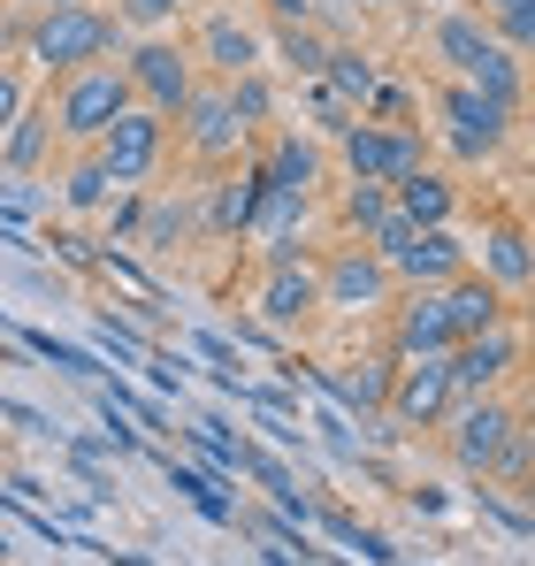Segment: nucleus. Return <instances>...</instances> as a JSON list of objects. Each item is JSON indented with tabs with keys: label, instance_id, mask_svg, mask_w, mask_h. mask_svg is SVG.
<instances>
[{
	"label": "nucleus",
	"instance_id": "f257e3e1",
	"mask_svg": "<svg viewBox=\"0 0 535 566\" xmlns=\"http://www.w3.org/2000/svg\"><path fill=\"white\" fill-rule=\"evenodd\" d=\"M123 46V23L107 15V8H46L39 23H31V62L46 70V77H70V70H85V62H107Z\"/></svg>",
	"mask_w": 535,
	"mask_h": 566
},
{
	"label": "nucleus",
	"instance_id": "f03ea898",
	"mask_svg": "<svg viewBox=\"0 0 535 566\" xmlns=\"http://www.w3.org/2000/svg\"><path fill=\"white\" fill-rule=\"evenodd\" d=\"M54 138H70V146H92L123 107H130V77L115 70V62H85V70H70L62 85H54Z\"/></svg>",
	"mask_w": 535,
	"mask_h": 566
},
{
	"label": "nucleus",
	"instance_id": "7ed1b4c3",
	"mask_svg": "<svg viewBox=\"0 0 535 566\" xmlns=\"http://www.w3.org/2000/svg\"><path fill=\"white\" fill-rule=\"evenodd\" d=\"M451 398V353H413L390 368V398H382V421L390 429H444Z\"/></svg>",
	"mask_w": 535,
	"mask_h": 566
},
{
	"label": "nucleus",
	"instance_id": "20e7f679",
	"mask_svg": "<svg viewBox=\"0 0 535 566\" xmlns=\"http://www.w3.org/2000/svg\"><path fill=\"white\" fill-rule=\"evenodd\" d=\"M161 146H169V115H154V107H138V99L92 138V154H99V169H107L115 185H146V177L161 169Z\"/></svg>",
	"mask_w": 535,
	"mask_h": 566
},
{
	"label": "nucleus",
	"instance_id": "39448f33",
	"mask_svg": "<svg viewBox=\"0 0 535 566\" xmlns=\"http://www.w3.org/2000/svg\"><path fill=\"white\" fill-rule=\"evenodd\" d=\"M314 276H322V306H329V314H375V306L398 298V276H390L359 238H353V245H337Z\"/></svg>",
	"mask_w": 535,
	"mask_h": 566
},
{
	"label": "nucleus",
	"instance_id": "423d86ee",
	"mask_svg": "<svg viewBox=\"0 0 535 566\" xmlns=\"http://www.w3.org/2000/svg\"><path fill=\"white\" fill-rule=\"evenodd\" d=\"M437 115H444V138H451L459 161H490L513 138V107H497V99L474 93V85H444L437 93Z\"/></svg>",
	"mask_w": 535,
	"mask_h": 566
},
{
	"label": "nucleus",
	"instance_id": "0eeeda50",
	"mask_svg": "<svg viewBox=\"0 0 535 566\" xmlns=\"http://www.w3.org/2000/svg\"><path fill=\"white\" fill-rule=\"evenodd\" d=\"M444 421H451V437H444V444H451V468L482 482V474H490V460H497V444L513 437V421H521V413L490 390V398H459Z\"/></svg>",
	"mask_w": 535,
	"mask_h": 566
},
{
	"label": "nucleus",
	"instance_id": "6e6552de",
	"mask_svg": "<svg viewBox=\"0 0 535 566\" xmlns=\"http://www.w3.org/2000/svg\"><path fill=\"white\" fill-rule=\"evenodd\" d=\"M177 115H183V146H191L207 169L238 161V154H245V138H253V130L238 123V107H230V93H222V85H191V99H183Z\"/></svg>",
	"mask_w": 535,
	"mask_h": 566
},
{
	"label": "nucleus",
	"instance_id": "1a4fd4ad",
	"mask_svg": "<svg viewBox=\"0 0 535 566\" xmlns=\"http://www.w3.org/2000/svg\"><path fill=\"white\" fill-rule=\"evenodd\" d=\"M123 77H130V99L138 107H154V115H177L183 99H191V54H183L177 39H146L130 62H123Z\"/></svg>",
	"mask_w": 535,
	"mask_h": 566
},
{
	"label": "nucleus",
	"instance_id": "9d476101",
	"mask_svg": "<svg viewBox=\"0 0 535 566\" xmlns=\"http://www.w3.org/2000/svg\"><path fill=\"white\" fill-rule=\"evenodd\" d=\"M513 368H521V329L513 322H497L482 337H459L451 345V398H490Z\"/></svg>",
	"mask_w": 535,
	"mask_h": 566
},
{
	"label": "nucleus",
	"instance_id": "9b49d317",
	"mask_svg": "<svg viewBox=\"0 0 535 566\" xmlns=\"http://www.w3.org/2000/svg\"><path fill=\"white\" fill-rule=\"evenodd\" d=\"M406 169H421V138H413V130H398V123H353V130H345V177L390 185V177H406Z\"/></svg>",
	"mask_w": 535,
	"mask_h": 566
},
{
	"label": "nucleus",
	"instance_id": "f8f14e48",
	"mask_svg": "<svg viewBox=\"0 0 535 566\" xmlns=\"http://www.w3.org/2000/svg\"><path fill=\"white\" fill-rule=\"evenodd\" d=\"M390 353L398 360H413V353H451L459 337H451V314H444V291H429V283H413L406 298H390Z\"/></svg>",
	"mask_w": 535,
	"mask_h": 566
},
{
	"label": "nucleus",
	"instance_id": "ddd939ff",
	"mask_svg": "<svg viewBox=\"0 0 535 566\" xmlns=\"http://www.w3.org/2000/svg\"><path fill=\"white\" fill-rule=\"evenodd\" d=\"M314 314H322V276H314L306 261H275L268 283H261V322L283 329V337H298Z\"/></svg>",
	"mask_w": 535,
	"mask_h": 566
},
{
	"label": "nucleus",
	"instance_id": "4468645a",
	"mask_svg": "<svg viewBox=\"0 0 535 566\" xmlns=\"http://www.w3.org/2000/svg\"><path fill=\"white\" fill-rule=\"evenodd\" d=\"M382 269H390L398 283H429V291H437V283H451L459 269H474V261H466V245L451 238V222H437V230H413Z\"/></svg>",
	"mask_w": 535,
	"mask_h": 566
},
{
	"label": "nucleus",
	"instance_id": "2eb2a0df",
	"mask_svg": "<svg viewBox=\"0 0 535 566\" xmlns=\"http://www.w3.org/2000/svg\"><path fill=\"white\" fill-rule=\"evenodd\" d=\"M437 291H444L451 337H482V329H497V322H505V291L482 276V269H459V276L437 283Z\"/></svg>",
	"mask_w": 535,
	"mask_h": 566
},
{
	"label": "nucleus",
	"instance_id": "dca6fc26",
	"mask_svg": "<svg viewBox=\"0 0 535 566\" xmlns=\"http://www.w3.org/2000/svg\"><path fill=\"white\" fill-rule=\"evenodd\" d=\"M390 207L413 222V230H437L459 214V191L437 177V169H406V177H390Z\"/></svg>",
	"mask_w": 535,
	"mask_h": 566
},
{
	"label": "nucleus",
	"instance_id": "f3484780",
	"mask_svg": "<svg viewBox=\"0 0 535 566\" xmlns=\"http://www.w3.org/2000/svg\"><path fill=\"white\" fill-rule=\"evenodd\" d=\"M199 62H207L214 77L261 70V31H253V23H238V15H207V31H199Z\"/></svg>",
	"mask_w": 535,
	"mask_h": 566
},
{
	"label": "nucleus",
	"instance_id": "a211bd4d",
	"mask_svg": "<svg viewBox=\"0 0 535 566\" xmlns=\"http://www.w3.org/2000/svg\"><path fill=\"white\" fill-rule=\"evenodd\" d=\"M322 390L337 398V406H353V413H382V398H390V368L382 360H337V368H322Z\"/></svg>",
	"mask_w": 535,
	"mask_h": 566
},
{
	"label": "nucleus",
	"instance_id": "6ab92c4d",
	"mask_svg": "<svg viewBox=\"0 0 535 566\" xmlns=\"http://www.w3.org/2000/svg\"><path fill=\"white\" fill-rule=\"evenodd\" d=\"M46 146H54V107H31V99H23V115H15L8 138H0V169H8V177H31V169L46 161Z\"/></svg>",
	"mask_w": 535,
	"mask_h": 566
},
{
	"label": "nucleus",
	"instance_id": "aec40b11",
	"mask_svg": "<svg viewBox=\"0 0 535 566\" xmlns=\"http://www.w3.org/2000/svg\"><path fill=\"white\" fill-rule=\"evenodd\" d=\"M429 39H437V54H444L459 77H466V70H474V62L497 46V39H490V23H482L474 8H451V15H437V31H429Z\"/></svg>",
	"mask_w": 535,
	"mask_h": 566
},
{
	"label": "nucleus",
	"instance_id": "412c9836",
	"mask_svg": "<svg viewBox=\"0 0 535 566\" xmlns=\"http://www.w3.org/2000/svg\"><path fill=\"white\" fill-rule=\"evenodd\" d=\"M261 177H268V191H298V199H314V185H322V146H306V138H275Z\"/></svg>",
	"mask_w": 535,
	"mask_h": 566
},
{
	"label": "nucleus",
	"instance_id": "4be33fe9",
	"mask_svg": "<svg viewBox=\"0 0 535 566\" xmlns=\"http://www.w3.org/2000/svg\"><path fill=\"white\" fill-rule=\"evenodd\" d=\"M261 169L253 177H230V185H214V199H207V230L214 238H238V230H253V207H261Z\"/></svg>",
	"mask_w": 535,
	"mask_h": 566
},
{
	"label": "nucleus",
	"instance_id": "5701e85b",
	"mask_svg": "<svg viewBox=\"0 0 535 566\" xmlns=\"http://www.w3.org/2000/svg\"><path fill=\"white\" fill-rule=\"evenodd\" d=\"M474 15L490 23L497 46H513V54H528V46H535V0H474Z\"/></svg>",
	"mask_w": 535,
	"mask_h": 566
},
{
	"label": "nucleus",
	"instance_id": "b1692460",
	"mask_svg": "<svg viewBox=\"0 0 535 566\" xmlns=\"http://www.w3.org/2000/svg\"><path fill=\"white\" fill-rule=\"evenodd\" d=\"M482 276L497 283V291H521V283H528V238H521V230H490V245H482Z\"/></svg>",
	"mask_w": 535,
	"mask_h": 566
},
{
	"label": "nucleus",
	"instance_id": "393cba45",
	"mask_svg": "<svg viewBox=\"0 0 535 566\" xmlns=\"http://www.w3.org/2000/svg\"><path fill=\"white\" fill-rule=\"evenodd\" d=\"M322 85L337 99H359L367 107V93H375V62L359 54V46H329V62H322Z\"/></svg>",
	"mask_w": 535,
	"mask_h": 566
},
{
	"label": "nucleus",
	"instance_id": "a878e982",
	"mask_svg": "<svg viewBox=\"0 0 535 566\" xmlns=\"http://www.w3.org/2000/svg\"><path fill=\"white\" fill-rule=\"evenodd\" d=\"M169 490H183V497H191V505H199L207 521H222V528H238V505L222 497V482H214V474H199V468H177V460H169Z\"/></svg>",
	"mask_w": 535,
	"mask_h": 566
},
{
	"label": "nucleus",
	"instance_id": "bb28decb",
	"mask_svg": "<svg viewBox=\"0 0 535 566\" xmlns=\"http://www.w3.org/2000/svg\"><path fill=\"white\" fill-rule=\"evenodd\" d=\"M275 54H283L298 77H322V62H329V39H322L314 23H283V31H275Z\"/></svg>",
	"mask_w": 535,
	"mask_h": 566
},
{
	"label": "nucleus",
	"instance_id": "cd10ccee",
	"mask_svg": "<svg viewBox=\"0 0 535 566\" xmlns=\"http://www.w3.org/2000/svg\"><path fill=\"white\" fill-rule=\"evenodd\" d=\"M490 474H497V482H513V490H528V474H535V437H528V421H513V437L497 444ZM490 474H482V482H490Z\"/></svg>",
	"mask_w": 535,
	"mask_h": 566
},
{
	"label": "nucleus",
	"instance_id": "c85d7f7f",
	"mask_svg": "<svg viewBox=\"0 0 535 566\" xmlns=\"http://www.w3.org/2000/svg\"><path fill=\"white\" fill-rule=\"evenodd\" d=\"M222 93H230V107H238V123H245V130L275 115V93H268L261 70H238V77H222Z\"/></svg>",
	"mask_w": 535,
	"mask_h": 566
},
{
	"label": "nucleus",
	"instance_id": "c756f323",
	"mask_svg": "<svg viewBox=\"0 0 535 566\" xmlns=\"http://www.w3.org/2000/svg\"><path fill=\"white\" fill-rule=\"evenodd\" d=\"M107 191H115V177L99 169V154H85V161H77V169L62 177V199H70L77 214H92V207H107Z\"/></svg>",
	"mask_w": 535,
	"mask_h": 566
},
{
	"label": "nucleus",
	"instance_id": "7c9ffc66",
	"mask_svg": "<svg viewBox=\"0 0 535 566\" xmlns=\"http://www.w3.org/2000/svg\"><path fill=\"white\" fill-rule=\"evenodd\" d=\"M390 214V185H367V177H345V230H367V222H382Z\"/></svg>",
	"mask_w": 535,
	"mask_h": 566
},
{
	"label": "nucleus",
	"instance_id": "2f4dec72",
	"mask_svg": "<svg viewBox=\"0 0 535 566\" xmlns=\"http://www.w3.org/2000/svg\"><path fill=\"white\" fill-rule=\"evenodd\" d=\"M183 230H191V207H183V199H154V214H146V245L169 253Z\"/></svg>",
	"mask_w": 535,
	"mask_h": 566
},
{
	"label": "nucleus",
	"instance_id": "473e14b6",
	"mask_svg": "<svg viewBox=\"0 0 535 566\" xmlns=\"http://www.w3.org/2000/svg\"><path fill=\"white\" fill-rule=\"evenodd\" d=\"M99 345H107V353H115V360H130V368H138V360H146V337H138V329H130V322H115V314H99Z\"/></svg>",
	"mask_w": 535,
	"mask_h": 566
},
{
	"label": "nucleus",
	"instance_id": "72a5a7b5",
	"mask_svg": "<svg viewBox=\"0 0 535 566\" xmlns=\"http://www.w3.org/2000/svg\"><path fill=\"white\" fill-rule=\"evenodd\" d=\"M177 15H183V0H123V23H138V31H161Z\"/></svg>",
	"mask_w": 535,
	"mask_h": 566
},
{
	"label": "nucleus",
	"instance_id": "f704fd0d",
	"mask_svg": "<svg viewBox=\"0 0 535 566\" xmlns=\"http://www.w3.org/2000/svg\"><path fill=\"white\" fill-rule=\"evenodd\" d=\"M31 353H39V360H54V368H70V376H99V360H92V353H77V345H54V337H31Z\"/></svg>",
	"mask_w": 535,
	"mask_h": 566
},
{
	"label": "nucleus",
	"instance_id": "c9c22d12",
	"mask_svg": "<svg viewBox=\"0 0 535 566\" xmlns=\"http://www.w3.org/2000/svg\"><path fill=\"white\" fill-rule=\"evenodd\" d=\"M23 77H15V70H0V138H8V123H15V115H23Z\"/></svg>",
	"mask_w": 535,
	"mask_h": 566
},
{
	"label": "nucleus",
	"instance_id": "e433bc0d",
	"mask_svg": "<svg viewBox=\"0 0 535 566\" xmlns=\"http://www.w3.org/2000/svg\"><path fill=\"white\" fill-rule=\"evenodd\" d=\"M275 23H314V0H268Z\"/></svg>",
	"mask_w": 535,
	"mask_h": 566
},
{
	"label": "nucleus",
	"instance_id": "4c0bfd02",
	"mask_svg": "<svg viewBox=\"0 0 535 566\" xmlns=\"http://www.w3.org/2000/svg\"><path fill=\"white\" fill-rule=\"evenodd\" d=\"M31 8H39V15H46V8H77V0H31Z\"/></svg>",
	"mask_w": 535,
	"mask_h": 566
},
{
	"label": "nucleus",
	"instance_id": "58836bf2",
	"mask_svg": "<svg viewBox=\"0 0 535 566\" xmlns=\"http://www.w3.org/2000/svg\"><path fill=\"white\" fill-rule=\"evenodd\" d=\"M8 559H15V544H8V536H0V566H8Z\"/></svg>",
	"mask_w": 535,
	"mask_h": 566
},
{
	"label": "nucleus",
	"instance_id": "ea45409f",
	"mask_svg": "<svg viewBox=\"0 0 535 566\" xmlns=\"http://www.w3.org/2000/svg\"><path fill=\"white\" fill-rule=\"evenodd\" d=\"M353 8H398V0H353Z\"/></svg>",
	"mask_w": 535,
	"mask_h": 566
}]
</instances>
